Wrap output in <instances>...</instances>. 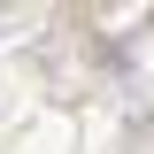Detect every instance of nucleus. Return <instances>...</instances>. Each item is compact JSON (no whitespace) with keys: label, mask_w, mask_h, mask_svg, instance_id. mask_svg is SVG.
Returning a JSON list of instances; mask_svg holds the SVG:
<instances>
[]
</instances>
